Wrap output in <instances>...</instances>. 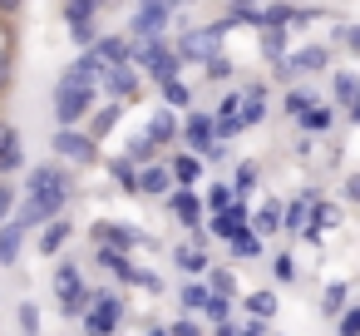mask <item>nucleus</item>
I'll use <instances>...</instances> for the list:
<instances>
[{
  "label": "nucleus",
  "mask_w": 360,
  "mask_h": 336,
  "mask_svg": "<svg viewBox=\"0 0 360 336\" xmlns=\"http://www.w3.org/2000/svg\"><path fill=\"white\" fill-rule=\"evenodd\" d=\"M202 277H207V292H217V297H237V277H232L227 267H207Z\"/></svg>",
  "instance_id": "nucleus-31"
},
{
  "label": "nucleus",
  "mask_w": 360,
  "mask_h": 336,
  "mask_svg": "<svg viewBox=\"0 0 360 336\" xmlns=\"http://www.w3.org/2000/svg\"><path fill=\"white\" fill-rule=\"evenodd\" d=\"M227 242H232V257H237V262H242V257L252 262V257H262V252H266V242H262V232H257L252 223H247V228H237Z\"/></svg>",
  "instance_id": "nucleus-21"
},
{
  "label": "nucleus",
  "mask_w": 360,
  "mask_h": 336,
  "mask_svg": "<svg viewBox=\"0 0 360 336\" xmlns=\"http://www.w3.org/2000/svg\"><path fill=\"white\" fill-rule=\"evenodd\" d=\"M20 247H25V228L15 218L0 223V267H15L20 262Z\"/></svg>",
  "instance_id": "nucleus-17"
},
{
  "label": "nucleus",
  "mask_w": 360,
  "mask_h": 336,
  "mask_svg": "<svg viewBox=\"0 0 360 336\" xmlns=\"http://www.w3.org/2000/svg\"><path fill=\"white\" fill-rule=\"evenodd\" d=\"M222 25H207V30H188L183 35V45H178V55H183V65H207L212 55H222Z\"/></svg>",
  "instance_id": "nucleus-5"
},
{
  "label": "nucleus",
  "mask_w": 360,
  "mask_h": 336,
  "mask_svg": "<svg viewBox=\"0 0 360 336\" xmlns=\"http://www.w3.org/2000/svg\"><path fill=\"white\" fill-rule=\"evenodd\" d=\"M15 188H11V178H0V223H11V213H15Z\"/></svg>",
  "instance_id": "nucleus-45"
},
{
  "label": "nucleus",
  "mask_w": 360,
  "mask_h": 336,
  "mask_svg": "<svg viewBox=\"0 0 360 336\" xmlns=\"http://www.w3.org/2000/svg\"><path fill=\"white\" fill-rule=\"evenodd\" d=\"M50 287H55V297H60L65 316H79V311L89 306V287L79 282V262H60V267H55V277H50Z\"/></svg>",
  "instance_id": "nucleus-4"
},
{
  "label": "nucleus",
  "mask_w": 360,
  "mask_h": 336,
  "mask_svg": "<svg viewBox=\"0 0 360 336\" xmlns=\"http://www.w3.org/2000/svg\"><path fill=\"white\" fill-rule=\"evenodd\" d=\"M30 193H40L55 213H65V203H70V193H75L70 168H65V163H40V168L30 173Z\"/></svg>",
  "instance_id": "nucleus-3"
},
{
  "label": "nucleus",
  "mask_w": 360,
  "mask_h": 336,
  "mask_svg": "<svg viewBox=\"0 0 360 336\" xmlns=\"http://www.w3.org/2000/svg\"><path fill=\"white\" fill-rule=\"evenodd\" d=\"M321 193H301V198H291L286 208H281V228L286 232H301L306 223H311V203H316Z\"/></svg>",
  "instance_id": "nucleus-19"
},
{
  "label": "nucleus",
  "mask_w": 360,
  "mask_h": 336,
  "mask_svg": "<svg viewBox=\"0 0 360 336\" xmlns=\"http://www.w3.org/2000/svg\"><path fill=\"white\" fill-rule=\"evenodd\" d=\"M20 331H25V336H40V306H35V301L20 306Z\"/></svg>",
  "instance_id": "nucleus-46"
},
{
  "label": "nucleus",
  "mask_w": 360,
  "mask_h": 336,
  "mask_svg": "<svg viewBox=\"0 0 360 336\" xmlns=\"http://www.w3.org/2000/svg\"><path fill=\"white\" fill-rule=\"evenodd\" d=\"M345 203H360V173L345 178Z\"/></svg>",
  "instance_id": "nucleus-53"
},
{
  "label": "nucleus",
  "mask_w": 360,
  "mask_h": 336,
  "mask_svg": "<svg viewBox=\"0 0 360 336\" xmlns=\"http://www.w3.org/2000/svg\"><path fill=\"white\" fill-rule=\"evenodd\" d=\"M158 89H163V109H188V104H193V89H188L183 80H163Z\"/></svg>",
  "instance_id": "nucleus-26"
},
{
  "label": "nucleus",
  "mask_w": 360,
  "mask_h": 336,
  "mask_svg": "<svg viewBox=\"0 0 360 336\" xmlns=\"http://www.w3.org/2000/svg\"><path fill=\"white\" fill-rule=\"evenodd\" d=\"M11 75H15V50H0V94L11 89Z\"/></svg>",
  "instance_id": "nucleus-48"
},
{
  "label": "nucleus",
  "mask_w": 360,
  "mask_h": 336,
  "mask_svg": "<svg viewBox=\"0 0 360 336\" xmlns=\"http://www.w3.org/2000/svg\"><path fill=\"white\" fill-rule=\"evenodd\" d=\"M212 124H217L212 114H202V109H193V114L183 119V129H178V134L188 139V149H193V154H202V149H207V144L217 139V129H212Z\"/></svg>",
  "instance_id": "nucleus-12"
},
{
  "label": "nucleus",
  "mask_w": 360,
  "mask_h": 336,
  "mask_svg": "<svg viewBox=\"0 0 360 336\" xmlns=\"http://www.w3.org/2000/svg\"><path fill=\"white\" fill-rule=\"evenodd\" d=\"M168 213H173L178 223H188V228H202V218H207V203H202L193 188H173V193H168Z\"/></svg>",
  "instance_id": "nucleus-8"
},
{
  "label": "nucleus",
  "mask_w": 360,
  "mask_h": 336,
  "mask_svg": "<svg viewBox=\"0 0 360 336\" xmlns=\"http://www.w3.org/2000/svg\"><path fill=\"white\" fill-rule=\"evenodd\" d=\"M25 168V144H20V129L0 119V178H11Z\"/></svg>",
  "instance_id": "nucleus-7"
},
{
  "label": "nucleus",
  "mask_w": 360,
  "mask_h": 336,
  "mask_svg": "<svg viewBox=\"0 0 360 336\" xmlns=\"http://www.w3.org/2000/svg\"><path fill=\"white\" fill-rule=\"evenodd\" d=\"M124 158H129V163H153V139H148V134H139V139L129 144V154H124Z\"/></svg>",
  "instance_id": "nucleus-41"
},
{
  "label": "nucleus",
  "mask_w": 360,
  "mask_h": 336,
  "mask_svg": "<svg viewBox=\"0 0 360 336\" xmlns=\"http://www.w3.org/2000/svg\"><path fill=\"white\" fill-rule=\"evenodd\" d=\"M242 306H247V316H257V321H271V316H276V297H271V292H247Z\"/></svg>",
  "instance_id": "nucleus-28"
},
{
  "label": "nucleus",
  "mask_w": 360,
  "mask_h": 336,
  "mask_svg": "<svg viewBox=\"0 0 360 336\" xmlns=\"http://www.w3.org/2000/svg\"><path fill=\"white\" fill-rule=\"evenodd\" d=\"M311 104H316V94H311V89H291V94H286V104H281V109H286V114H291V119H301V114H306V109H311Z\"/></svg>",
  "instance_id": "nucleus-39"
},
{
  "label": "nucleus",
  "mask_w": 360,
  "mask_h": 336,
  "mask_svg": "<svg viewBox=\"0 0 360 336\" xmlns=\"http://www.w3.org/2000/svg\"><path fill=\"white\" fill-rule=\"evenodd\" d=\"M104 11V0H65V25H75V20H94Z\"/></svg>",
  "instance_id": "nucleus-29"
},
{
  "label": "nucleus",
  "mask_w": 360,
  "mask_h": 336,
  "mask_svg": "<svg viewBox=\"0 0 360 336\" xmlns=\"http://www.w3.org/2000/svg\"><path fill=\"white\" fill-rule=\"evenodd\" d=\"M207 326H222L227 316H232V297H217V292H207V301H202V311H198Z\"/></svg>",
  "instance_id": "nucleus-25"
},
{
  "label": "nucleus",
  "mask_w": 360,
  "mask_h": 336,
  "mask_svg": "<svg viewBox=\"0 0 360 336\" xmlns=\"http://www.w3.org/2000/svg\"><path fill=\"white\" fill-rule=\"evenodd\" d=\"M109 178H114L124 193H139V163H129V158H114V163H109Z\"/></svg>",
  "instance_id": "nucleus-27"
},
{
  "label": "nucleus",
  "mask_w": 360,
  "mask_h": 336,
  "mask_svg": "<svg viewBox=\"0 0 360 336\" xmlns=\"http://www.w3.org/2000/svg\"><path fill=\"white\" fill-rule=\"evenodd\" d=\"M257 183H262V168H257V163H252V158H242V163H237V173H232V193H237V198H242V203H247V198H252V188H257Z\"/></svg>",
  "instance_id": "nucleus-23"
},
{
  "label": "nucleus",
  "mask_w": 360,
  "mask_h": 336,
  "mask_svg": "<svg viewBox=\"0 0 360 336\" xmlns=\"http://www.w3.org/2000/svg\"><path fill=\"white\" fill-rule=\"evenodd\" d=\"M178 301H183V311H202V301H207V282H183V287H178Z\"/></svg>",
  "instance_id": "nucleus-33"
},
{
  "label": "nucleus",
  "mask_w": 360,
  "mask_h": 336,
  "mask_svg": "<svg viewBox=\"0 0 360 336\" xmlns=\"http://www.w3.org/2000/svg\"><path fill=\"white\" fill-rule=\"evenodd\" d=\"M20 11H25V0H0V15H11V20H15Z\"/></svg>",
  "instance_id": "nucleus-54"
},
{
  "label": "nucleus",
  "mask_w": 360,
  "mask_h": 336,
  "mask_svg": "<svg viewBox=\"0 0 360 336\" xmlns=\"http://www.w3.org/2000/svg\"><path fill=\"white\" fill-rule=\"evenodd\" d=\"M178 129H183V124H178V114H173V109H158V114L148 119V139H153V149H158V144H173V139H178Z\"/></svg>",
  "instance_id": "nucleus-22"
},
{
  "label": "nucleus",
  "mask_w": 360,
  "mask_h": 336,
  "mask_svg": "<svg viewBox=\"0 0 360 336\" xmlns=\"http://www.w3.org/2000/svg\"><path fill=\"white\" fill-rule=\"evenodd\" d=\"M330 65V50L326 45H306V50H296L291 60H281V75H316V70H326Z\"/></svg>",
  "instance_id": "nucleus-15"
},
{
  "label": "nucleus",
  "mask_w": 360,
  "mask_h": 336,
  "mask_svg": "<svg viewBox=\"0 0 360 336\" xmlns=\"http://www.w3.org/2000/svg\"><path fill=\"white\" fill-rule=\"evenodd\" d=\"M321 311H326V316H340V311H345V282H330V287H326Z\"/></svg>",
  "instance_id": "nucleus-37"
},
{
  "label": "nucleus",
  "mask_w": 360,
  "mask_h": 336,
  "mask_svg": "<svg viewBox=\"0 0 360 336\" xmlns=\"http://www.w3.org/2000/svg\"><path fill=\"white\" fill-rule=\"evenodd\" d=\"M252 228H257V232H281V208H276V203H262L257 218H252Z\"/></svg>",
  "instance_id": "nucleus-35"
},
{
  "label": "nucleus",
  "mask_w": 360,
  "mask_h": 336,
  "mask_svg": "<svg viewBox=\"0 0 360 336\" xmlns=\"http://www.w3.org/2000/svg\"><path fill=\"white\" fill-rule=\"evenodd\" d=\"M202 70H207V80H227V75H232V65H227L222 55H212V60H207Z\"/></svg>",
  "instance_id": "nucleus-49"
},
{
  "label": "nucleus",
  "mask_w": 360,
  "mask_h": 336,
  "mask_svg": "<svg viewBox=\"0 0 360 336\" xmlns=\"http://www.w3.org/2000/svg\"><path fill=\"white\" fill-rule=\"evenodd\" d=\"M355 99H360V80H355V75H335V104L350 109Z\"/></svg>",
  "instance_id": "nucleus-38"
},
{
  "label": "nucleus",
  "mask_w": 360,
  "mask_h": 336,
  "mask_svg": "<svg viewBox=\"0 0 360 336\" xmlns=\"http://www.w3.org/2000/svg\"><path fill=\"white\" fill-rule=\"evenodd\" d=\"M129 50H134V40H129V35H99V40L89 45V55H94L104 70H114V65H129Z\"/></svg>",
  "instance_id": "nucleus-11"
},
{
  "label": "nucleus",
  "mask_w": 360,
  "mask_h": 336,
  "mask_svg": "<svg viewBox=\"0 0 360 336\" xmlns=\"http://www.w3.org/2000/svg\"><path fill=\"white\" fill-rule=\"evenodd\" d=\"M296 124H301V134H306V139H316V134H330V129H335V109H330V104H311V109H306Z\"/></svg>",
  "instance_id": "nucleus-18"
},
{
  "label": "nucleus",
  "mask_w": 360,
  "mask_h": 336,
  "mask_svg": "<svg viewBox=\"0 0 360 336\" xmlns=\"http://www.w3.org/2000/svg\"><path fill=\"white\" fill-rule=\"evenodd\" d=\"M94 237H99L104 247H114V252H134V247H143V242H148V232L124 228V223H94Z\"/></svg>",
  "instance_id": "nucleus-9"
},
{
  "label": "nucleus",
  "mask_w": 360,
  "mask_h": 336,
  "mask_svg": "<svg viewBox=\"0 0 360 336\" xmlns=\"http://www.w3.org/2000/svg\"><path fill=\"white\" fill-rule=\"evenodd\" d=\"M168 336H202V321L188 311V316H178V321H168Z\"/></svg>",
  "instance_id": "nucleus-43"
},
{
  "label": "nucleus",
  "mask_w": 360,
  "mask_h": 336,
  "mask_svg": "<svg viewBox=\"0 0 360 336\" xmlns=\"http://www.w3.org/2000/svg\"><path fill=\"white\" fill-rule=\"evenodd\" d=\"M247 223H252V213H247V203L237 198V203H232L227 213H212V223H207V237H217V242H227V237H232L237 228H247Z\"/></svg>",
  "instance_id": "nucleus-14"
},
{
  "label": "nucleus",
  "mask_w": 360,
  "mask_h": 336,
  "mask_svg": "<svg viewBox=\"0 0 360 336\" xmlns=\"http://www.w3.org/2000/svg\"><path fill=\"white\" fill-rule=\"evenodd\" d=\"M335 45H345L350 55H360V25H340L335 30Z\"/></svg>",
  "instance_id": "nucleus-47"
},
{
  "label": "nucleus",
  "mask_w": 360,
  "mask_h": 336,
  "mask_svg": "<svg viewBox=\"0 0 360 336\" xmlns=\"http://www.w3.org/2000/svg\"><path fill=\"white\" fill-rule=\"evenodd\" d=\"M50 149H55V158H65V163H94V154H99V144H94L89 134H79V129H55Z\"/></svg>",
  "instance_id": "nucleus-6"
},
{
  "label": "nucleus",
  "mask_w": 360,
  "mask_h": 336,
  "mask_svg": "<svg viewBox=\"0 0 360 336\" xmlns=\"http://www.w3.org/2000/svg\"><path fill=\"white\" fill-rule=\"evenodd\" d=\"M173 262L183 267V272H193V277H202L212 262H207V247H173Z\"/></svg>",
  "instance_id": "nucleus-24"
},
{
  "label": "nucleus",
  "mask_w": 360,
  "mask_h": 336,
  "mask_svg": "<svg viewBox=\"0 0 360 336\" xmlns=\"http://www.w3.org/2000/svg\"><path fill=\"white\" fill-rule=\"evenodd\" d=\"M119 321H124V301H119L114 292H89V306L79 311L84 336H114Z\"/></svg>",
  "instance_id": "nucleus-2"
},
{
  "label": "nucleus",
  "mask_w": 360,
  "mask_h": 336,
  "mask_svg": "<svg viewBox=\"0 0 360 336\" xmlns=\"http://www.w3.org/2000/svg\"><path fill=\"white\" fill-rule=\"evenodd\" d=\"M350 124H360V99H355V104H350Z\"/></svg>",
  "instance_id": "nucleus-56"
},
{
  "label": "nucleus",
  "mask_w": 360,
  "mask_h": 336,
  "mask_svg": "<svg viewBox=\"0 0 360 336\" xmlns=\"http://www.w3.org/2000/svg\"><path fill=\"white\" fill-rule=\"evenodd\" d=\"M114 124H119V104H109V109H99V114L89 119V139L99 144V139H104V134H109Z\"/></svg>",
  "instance_id": "nucleus-34"
},
{
  "label": "nucleus",
  "mask_w": 360,
  "mask_h": 336,
  "mask_svg": "<svg viewBox=\"0 0 360 336\" xmlns=\"http://www.w3.org/2000/svg\"><path fill=\"white\" fill-rule=\"evenodd\" d=\"M262 326H266V321H257V316H252V321H247V326H242V336H266V331H262Z\"/></svg>",
  "instance_id": "nucleus-55"
},
{
  "label": "nucleus",
  "mask_w": 360,
  "mask_h": 336,
  "mask_svg": "<svg viewBox=\"0 0 360 336\" xmlns=\"http://www.w3.org/2000/svg\"><path fill=\"white\" fill-rule=\"evenodd\" d=\"M70 35H75V45H79V50H89V45L99 40V25H94V20H75V25H70Z\"/></svg>",
  "instance_id": "nucleus-40"
},
{
  "label": "nucleus",
  "mask_w": 360,
  "mask_h": 336,
  "mask_svg": "<svg viewBox=\"0 0 360 336\" xmlns=\"http://www.w3.org/2000/svg\"><path fill=\"white\" fill-rule=\"evenodd\" d=\"M168 173H173V183L178 188H193V183H202V154H173L168 158Z\"/></svg>",
  "instance_id": "nucleus-16"
},
{
  "label": "nucleus",
  "mask_w": 360,
  "mask_h": 336,
  "mask_svg": "<svg viewBox=\"0 0 360 336\" xmlns=\"http://www.w3.org/2000/svg\"><path fill=\"white\" fill-rule=\"evenodd\" d=\"M207 213H227L232 203H237V193H232V183H207Z\"/></svg>",
  "instance_id": "nucleus-30"
},
{
  "label": "nucleus",
  "mask_w": 360,
  "mask_h": 336,
  "mask_svg": "<svg viewBox=\"0 0 360 336\" xmlns=\"http://www.w3.org/2000/svg\"><path fill=\"white\" fill-rule=\"evenodd\" d=\"M281 45H286V30H266V35H262V50H266V60H271L276 70H281V60H286Z\"/></svg>",
  "instance_id": "nucleus-36"
},
{
  "label": "nucleus",
  "mask_w": 360,
  "mask_h": 336,
  "mask_svg": "<svg viewBox=\"0 0 360 336\" xmlns=\"http://www.w3.org/2000/svg\"><path fill=\"white\" fill-rule=\"evenodd\" d=\"M237 94H242V99H266V85H262V80H247Z\"/></svg>",
  "instance_id": "nucleus-50"
},
{
  "label": "nucleus",
  "mask_w": 360,
  "mask_h": 336,
  "mask_svg": "<svg viewBox=\"0 0 360 336\" xmlns=\"http://www.w3.org/2000/svg\"><path fill=\"white\" fill-rule=\"evenodd\" d=\"M237 109H242V94H227V99H222V104H217V119H232V114H237Z\"/></svg>",
  "instance_id": "nucleus-51"
},
{
  "label": "nucleus",
  "mask_w": 360,
  "mask_h": 336,
  "mask_svg": "<svg viewBox=\"0 0 360 336\" xmlns=\"http://www.w3.org/2000/svg\"><path fill=\"white\" fill-rule=\"evenodd\" d=\"M139 80H143V70H139V65H114L99 85L114 94V104H124V99H134V94H139Z\"/></svg>",
  "instance_id": "nucleus-10"
},
{
  "label": "nucleus",
  "mask_w": 360,
  "mask_h": 336,
  "mask_svg": "<svg viewBox=\"0 0 360 336\" xmlns=\"http://www.w3.org/2000/svg\"><path fill=\"white\" fill-rule=\"evenodd\" d=\"M55 119H60V129H75L79 119H89V109H94V89L89 85H75L70 75L55 85Z\"/></svg>",
  "instance_id": "nucleus-1"
},
{
  "label": "nucleus",
  "mask_w": 360,
  "mask_h": 336,
  "mask_svg": "<svg viewBox=\"0 0 360 336\" xmlns=\"http://www.w3.org/2000/svg\"><path fill=\"white\" fill-rule=\"evenodd\" d=\"M266 119V99H242V109H237V124H242V134L247 129H257Z\"/></svg>",
  "instance_id": "nucleus-32"
},
{
  "label": "nucleus",
  "mask_w": 360,
  "mask_h": 336,
  "mask_svg": "<svg viewBox=\"0 0 360 336\" xmlns=\"http://www.w3.org/2000/svg\"><path fill=\"white\" fill-rule=\"evenodd\" d=\"M148 336H168V326H153V331H148Z\"/></svg>",
  "instance_id": "nucleus-57"
},
{
  "label": "nucleus",
  "mask_w": 360,
  "mask_h": 336,
  "mask_svg": "<svg viewBox=\"0 0 360 336\" xmlns=\"http://www.w3.org/2000/svg\"><path fill=\"white\" fill-rule=\"evenodd\" d=\"M271 272H276V282L291 287V282H296V262H291V252H276V257H271Z\"/></svg>",
  "instance_id": "nucleus-42"
},
{
  "label": "nucleus",
  "mask_w": 360,
  "mask_h": 336,
  "mask_svg": "<svg viewBox=\"0 0 360 336\" xmlns=\"http://www.w3.org/2000/svg\"><path fill=\"white\" fill-rule=\"evenodd\" d=\"M139 6H148V11H163V15H173V11H178V0H139Z\"/></svg>",
  "instance_id": "nucleus-52"
},
{
  "label": "nucleus",
  "mask_w": 360,
  "mask_h": 336,
  "mask_svg": "<svg viewBox=\"0 0 360 336\" xmlns=\"http://www.w3.org/2000/svg\"><path fill=\"white\" fill-rule=\"evenodd\" d=\"M335 331H340V336H360V306H345V311L335 316Z\"/></svg>",
  "instance_id": "nucleus-44"
},
{
  "label": "nucleus",
  "mask_w": 360,
  "mask_h": 336,
  "mask_svg": "<svg viewBox=\"0 0 360 336\" xmlns=\"http://www.w3.org/2000/svg\"><path fill=\"white\" fill-rule=\"evenodd\" d=\"M65 242H70V218L60 213V218H50V223L40 228V242H35V247H40L45 257H55V252H60Z\"/></svg>",
  "instance_id": "nucleus-20"
},
{
  "label": "nucleus",
  "mask_w": 360,
  "mask_h": 336,
  "mask_svg": "<svg viewBox=\"0 0 360 336\" xmlns=\"http://www.w3.org/2000/svg\"><path fill=\"white\" fill-rule=\"evenodd\" d=\"M178 183H173V173H168V163H139V193L143 198H168Z\"/></svg>",
  "instance_id": "nucleus-13"
}]
</instances>
